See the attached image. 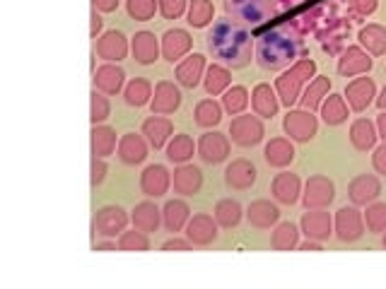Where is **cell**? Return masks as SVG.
Listing matches in <instances>:
<instances>
[{
    "instance_id": "obj_8",
    "label": "cell",
    "mask_w": 386,
    "mask_h": 289,
    "mask_svg": "<svg viewBox=\"0 0 386 289\" xmlns=\"http://www.w3.org/2000/svg\"><path fill=\"white\" fill-rule=\"evenodd\" d=\"M198 152H201V157L206 159L208 164H217L229 154V142H227V138L220 135V133H208V135L201 138Z\"/></svg>"
},
{
    "instance_id": "obj_36",
    "label": "cell",
    "mask_w": 386,
    "mask_h": 289,
    "mask_svg": "<svg viewBox=\"0 0 386 289\" xmlns=\"http://www.w3.org/2000/svg\"><path fill=\"white\" fill-rule=\"evenodd\" d=\"M229 84V73L222 66H210L206 75V89L208 94H220Z\"/></svg>"
},
{
    "instance_id": "obj_40",
    "label": "cell",
    "mask_w": 386,
    "mask_h": 289,
    "mask_svg": "<svg viewBox=\"0 0 386 289\" xmlns=\"http://www.w3.org/2000/svg\"><path fill=\"white\" fill-rule=\"evenodd\" d=\"M294 244H297V229H294L292 224H280L278 232L273 234V246H276L278 251H290Z\"/></svg>"
},
{
    "instance_id": "obj_2",
    "label": "cell",
    "mask_w": 386,
    "mask_h": 289,
    "mask_svg": "<svg viewBox=\"0 0 386 289\" xmlns=\"http://www.w3.org/2000/svg\"><path fill=\"white\" fill-rule=\"evenodd\" d=\"M126 224H128V217L119 205H106L94 215L92 229L99 237H116V234L126 229Z\"/></svg>"
},
{
    "instance_id": "obj_54",
    "label": "cell",
    "mask_w": 386,
    "mask_h": 289,
    "mask_svg": "<svg viewBox=\"0 0 386 289\" xmlns=\"http://www.w3.org/2000/svg\"><path fill=\"white\" fill-rule=\"evenodd\" d=\"M94 251H116V244H111V241H104V244H94Z\"/></svg>"
},
{
    "instance_id": "obj_28",
    "label": "cell",
    "mask_w": 386,
    "mask_h": 289,
    "mask_svg": "<svg viewBox=\"0 0 386 289\" xmlns=\"http://www.w3.org/2000/svg\"><path fill=\"white\" fill-rule=\"evenodd\" d=\"M302 227L307 232V237L312 239H326L331 234V219L326 212H309L302 219Z\"/></svg>"
},
{
    "instance_id": "obj_10",
    "label": "cell",
    "mask_w": 386,
    "mask_h": 289,
    "mask_svg": "<svg viewBox=\"0 0 386 289\" xmlns=\"http://www.w3.org/2000/svg\"><path fill=\"white\" fill-rule=\"evenodd\" d=\"M96 53H99L101 58H106V61H123L128 53V41L126 36L121 34V31H106L104 36L99 39V44H96Z\"/></svg>"
},
{
    "instance_id": "obj_55",
    "label": "cell",
    "mask_w": 386,
    "mask_h": 289,
    "mask_svg": "<svg viewBox=\"0 0 386 289\" xmlns=\"http://www.w3.org/2000/svg\"><path fill=\"white\" fill-rule=\"evenodd\" d=\"M379 128H382V135L386 138V114L382 116V119H379Z\"/></svg>"
},
{
    "instance_id": "obj_48",
    "label": "cell",
    "mask_w": 386,
    "mask_h": 289,
    "mask_svg": "<svg viewBox=\"0 0 386 289\" xmlns=\"http://www.w3.org/2000/svg\"><path fill=\"white\" fill-rule=\"evenodd\" d=\"M186 8V0H159V10L167 20H176Z\"/></svg>"
},
{
    "instance_id": "obj_49",
    "label": "cell",
    "mask_w": 386,
    "mask_h": 289,
    "mask_svg": "<svg viewBox=\"0 0 386 289\" xmlns=\"http://www.w3.org/2000/svg\"><path fill=\"white\" fill-rule=\"evenodd\" d=\"M106 176V164L104 157H92V186H99Z\"/></svg>"
},
{
    "instance_id": "obj_9",
    "label": "cell",
    "mask_w": 386,
    "mask_h": 289,
    "mask_svg": "<svg viewBox=\"0 0 386 289\" xmlns=\"http://www.w3.org/2000/svg\"><path fill=\"white\" fill-rule=\"evenodd\" d=\"M191 48V36L189 31L184 29H169L167 34L162 36V51H164V58L167 61H179V58H184L186 53H189Z\"/></svg>"
},
{
    "instance_id": "obj_38",
    "label": "cell",
    "mask_w": 386,
    "mask_h": 289,
    "mask_svg": "<svg viewBox=\"0 0 386 289\" xmlns=\"http://www.w3.org/2000/svg\"><path fill=\"white\" fill-rule=\"evenodd\" d=\"M352 144H355L357 149H369L374 144V128L372 123L367 121H357L355 126H352Z\"/></svg>"
},
{
    "instance_id": "obj_37",
    "label": "cell",
    "mask_w": 386,
    "mask_h": 289,
    "mask_svg": "<svg viewBox=\"0 0 386 289\" xmlns=\"http://www.w3.org/2000/svg\"><path fill=\"white\" fill-rule=\"evenodd\" d=\"M213 20V5L210 0H191L189 8V22L193 27H206Z\"/></svg>"
},
{
    "instance_id": "obj_57",
    "label": "cell",
    "mask_w": 386,
    "mask_h": 289,
    "mask_svg": "<svg viewBox=\"0 0 386 289\" xmlns=\"http://www.w3.org/2000/svg\"><path fill=\"white\" fill-rule=\"evenodd\" d=\"M384 244H386V237H384Z\"/></svg>"
},
{
    "instance_id": "obj_51",
    "label": "cell",
    "mask_w": 386,
    "mask_h": 289,
    "mask_svg": "<svg viewBox=\"0 0 386 289\" xmlns=\"http://www.w3.org/2000/svg\"><path fill=\"white\" fill-rule=\"evenodd\" d=\"M374 167L382 171V174H386V144L384 147H379L377 154H374Z\"/></svg>"
},
{
    "instance_id": "obj_42",
    "label": "cell",
    "mask_w": 386,
    "mask_h": 289,
    "mask_svg": "<svg viewBox=\"0 0 386 289\" xmlns=\"http://www.w3.org/2000/svg\"><path fill=\"white\" fill-rule=\"evenodd\" d=\"M119 249L121 251H148L150 241L141 229H138V232H126V234H121V239H119Z\"/></svg>"
},
{
    "instance_id": "obj_6",
    "label": "cell",
    "mask_w": 386,
    "mask_h": 289,
    "mask_svg": "<svg viewBox=\"0 0 386 289\" xmlns=\"http://www.w3.org/2000/svg\"><path fill=\"white\" fill-rule=\"evenodd\" d=\"M171 184L169 179V171L162 167V164H152V167H148L143 171V179H141V188L145 195L150 198H159L164 195Z\"/></svg>"
},
{
    "instance_id": "obj_30",
    "label": "cell",
    "mask_w": 386,
    "mask_h": 289,
    "mask_svg": "<svg viewBox=\"0 0 386 289\" xmlns=\"http://www.w3.org/2000/svg\"><path fill=\"white\" fill-rule=\"evenodd\" d=\"M292 157H294V149L287 140H271L268 142V147H266L268 164H273V167H285V164L292 162Z\"/></svg>"
},
{
    "instance_id": "obj_31",
    "label": "cell",
    "mask_w": 386,
    "mask_h": 289,
    "mask_svg": "<svg viewBox=\"0 0 386 289\" xmlns=\"http://www.w3.org/2000/svg\"><path fill=\"white\" fill-rule=\"evenodd\" d=\"M167 157L169 162L184 164L186 159L193 157V140L189 135H174V140L167 144Z\"/></svg>"
},
{
    "instance_id": "obj_7",
    "label": "cell",
    "mask_w": 386,
    "mask_h": 289,
    "mask_svg": "<svg viewBox=\"0 0 386 289\" xmlns=\"http://www.w3.org/2000/svg\"><path fill=\"white\" fill-rule=\"evenodd\" d=\"M133 48V58L143 66H150V63L157 61V53H159V44H157V36L152 31H138L131 41Z\"/></svg>"
},
{
    "instance_id": "obj_5",
    "label": "cell",
    "mask_w": 386,
    "mask_h": 289,
    "mask_svg": "<svg viewBox=\"0 0 386 289\" xmlns=\"http://www.w3.org/2000/svg\"><path fill=\"white\" fill-rule=\"evenodd\" d=\"M229 133H232V140L239 144H256L264 138V126H261L259 119L254 116H239V119L232 121L229 126Z\"/></svg>"
},
{
    "instance_id": "obj_22",
    "label": "cell",
    "mask_w": 386,
    "mask_h": 289,
    "mask_svg": "<svg viewBox=\"0 0 386 289\" xmlns=\"http://www.w3.org/2000/svg\"><path fill=\"white\" fill-rule=\"evenodd\" d=\"M189 205L184 200H169L162 210V217H164V227L169 232H179L186 222H189Z\"/></svg>"
},
{
    "instance_id": "obj_17",
    "label": "cell",
    "mask_w": 386,
    "mask_h": 289,
    "mask_svg": "<svg viewBox=\"0 0 386 289\" xmlns=\"http://www.w3.org/2000/svg\"><path fill=\"white\" fill-rule=\"evenodd\" d=\"M285 131L297 140H309L316 133V121L312 114H304V111H294L285 119Z\"/></svg>"
},
{
    "instance_id": "obj_50",
    "label": "cell",
    "mask_w": 386,
    "mask_h": 289,
    "mask_svg": "<svg viewBox=\"0 0 386 289\" xmlns=\"http://www.w3.org/2000/svg\"><path fill=\"white\" fill-rule=\"evenodd\" d=\"M191 244L189 241H181V239H169L162 244V251H189Z\"/></svg>"
},
{
    "instance_id": "obj_3",
    "label": "cell",
    "mask_w": 386,
    "mask_h": 289,
    "mask_svg": "<svg viewBox=\"0 0 386 289\" xmlns=\"http://www.w3.org/2000/svg\"><path fill=\"white\" fill-rule=\"evenodd\" d=\"M312 73H314V63L312 61H302V63H297V66H294L287 75H283V77L278 80V89H280L283 101H285V104H292V101L297 99L299 84H302Z\"/></svg>"
},
{
    "instance_id": "obj_26",
    "label": "cell",
    "mask_w": 386,
    "mask_h": 289,
    "mask_svg": "<svg viewBox=\"0 0 386 289\" xmlns=\"http://www.w3.org/2000/svg\"><path fill=\"white\" fill-rule=\"evenodd\" d=\"M273 193L280 202H294L299 193V179L294 174H280L276 181H273Z\"/></svg>"
},
{
    "instance_id": "obj_41",
    "label": "cell",
    "mask_w": 386,
    "mask_h": 289,
    "mask_svg": "<svg viewBox=\"0 0 386 289\" xmlns=\"http://www.w3.org/2000/svg\"><path fill=\"white\" fill-rule=\"evenodd\" d=\"M345 104H343L341 96H329L324 104V119L326 123H331V126H336V123L345 121Z\"/></svg>"
},
{
    "instance_id": "obj_53",
    "label": "cell",
    "mask_w": 386,
    "mask_h": 289,
    "mask_svg": "<svg viewBox=\"0 0 386 289\" xmlns=\"http://www.w3.org/2000/svg\"><path fill=\"white\" fill-rule=\"evenodd\" d=\"M101 29V17L96 15V10H92V29H90V34L96 36V31Z\"/></svg>"
},
{
    "instance_id": "obj_34",
    "label": "cell",
    "mask_w": 386,
    "mask_h": 289,
    "mask_svg": "<svg viewBox=\"0 0 386 289\" xmlns=\"http://www.w3.org/2000/svg\"><path fill=\"white\" fill-rule=\"evenodd\" d=\"M254 109H256V114H259V116H273V114H276L278 104H276V96H273L268 84H259V87H256V92H254Z\"/></svg>"
},
{
    "instance_id": "obj_43",
    "label": "cell",
    "mask_w": 386,
    "mask_h": 289,
    "mask_svg": "<svg viewBox=\"0 0 386 289\" xmlns=\"http://www.w3.org/2000/svg\"><path fill=\"white\" fill-rule=\"evenodd\" d=\"M128 15H131L133 20H138V22H145V20H150L155 15V0H128Z\"/></svg>"
},
{
    "instance_id": "obj_16",
    "label": "cell",
    "mask_w": 386,
    "mask_h": 289,
    "mask_svg": "<svg viewBox=\"0 0 386 289\" xmlns=\"http://www.w3.org/2000/svg\"><path fill=\"white\" fill-rule=\"evenodd\" d=\"M123 77L126 75H123L119 66H101L94 73V87L106 94H119L123 87Z\"/></svg>"
},
{
    "instance_id": "obj_14",
    "label": "cell",
    "mask_w": 386,
    "mask_h": 289,
    "mask_svg": "<svg viewBox=\"0 0 386 289\" xmlns=\"http://www.w3.org/2000/svg\"><path fill=\"white\" fill-rule=\"evenodd\" d=\"M224 179H227V186L244 191L256 181V169L246 159H237V162H232L227 167V171H224Z\"/></svg>"
},
{
    "instance_id": "obj_18",
    "label": "cell",
    "mask_w": 386,
    "mask_h": 289,
    "mask_svg": "<svg viewBox=\"0 0 386 289\" xmlns=\"http://www.w3.org/2000/svg\"><path fill=\"white\" fill-rule=\"evenodd\" d=\"M334 200V184L326 179H321V176H316L307 184V193H304V202H307V207H321V205H329V202Z\"/></svg>"
},
{
    "instance_id": "obj_21",
    "label": "cell",
    "mask_w": 386,
    "mask_h": 289,
    "mask_svg": "<svg viewBox=\"0 0 386 289\" xmlns=\"http://www.w3.org/2000/svg\"><path fill=\"white\" fill-rule=\"evenodd\" d=\"M133 224H136V229H141V232H155V229L159 227V210L155 202H141V205H136V210H133Z\"/></svg>"
},
{
    "instance_id": "obj_33",
    "label": "cell",
    "mask_w": 386,
    "mask_h": 289,
    "mask_svg": "<svg viewBox=\"0 0 386 289\" xmlns=\"http://www.w3.org/2000/svg\"><path fill=\"white\" fill-rule=\"evenodd\" d=\"M215 219L222 227H237L241 219V207L237 200H220L215 207Z\"/></svg>"
},
{
    "instance_id": "obj_15",
    "label": "cell",
    "mask_w": 386,
    "mask_h": 289,
    "mask_svg": "<svg viewBox=\"0 0 386 289\" xmlns=\"http://www.w3.org/2000/svg\"><path fill=\"white\" fill-rule=\"evenodd\" d=\"M203 68H206V58L193 53V56L184 58L176 68V80H179L184 87H196L198 80L203 77Z\"/></svg>"
},
{
    "instance_id": "obj_39",
    "label": "cell",
    "mask_w": 386,
    "mask_h": 289,
    "mask_svg": "<svg viewBox=\"0 0 386 289\" xmlns=\"http://www.w3.org/2000/svg\"><path fill=\"white\" fill-rule=\"evenodd\" d=\"M362 44L372 48V53H384L386 51V29L382 27H367V29L360 34Z\"/></svg>"
},
{
    "instance_id": "obj_1",
    "label": "cell",
    "mask_w": 386,
    "mask_h": 289,
    "mask_svg": "<svg viewBox=\"0 0 386 289\" xmlns=\"http://www.w3.org/2000/svg\"><path fill=\"white\" fill-rule=\"evenodd\" d=\"M208 48L227 63H232V66H244L251 53L246 31L229 22H220L213 27V31L208 34Z\"/></svg>"
},
{
    "instance_id": "obj_13",
    "label": "cell",
    "mask_w": 386,
    "mask_h": 289,
    "mask_svg": "<svg viewBox=\"0 0 386 289\" xmlns=\"http://www.w3.org/2000/svg\"><path fill=\"white\" fill-rule=\"evenodd\" d=\"M186 234H189V241H193V244L206 246V244H210V241H215L217 229H215V222L208 215H196L193 219H189Z\"/></svg>"
},
{
    "instance_id": "obj_29",
    "label": "cell",
    "mask_w": 386,
    "mask_h": 289,
    "mask_svg": "<svg viewBox=\"0 0 386 289\" xmlns=\"http://www.w3.org/2000/svg\"><path fill=\"white\" fill-rule=\"evenodd\" d=\"M123 96H126L128 106H143V104H148L150 96H152V87H150L148 80L136 77V80H131V82L126 84V92H123Z\"/></svg>"
},
{
    "instance_id": "obj_25",
    "label": "cell",
    "mask_w": 386,
    "mask_h": 289,
    "mask_svg": "<svg viewBox=\"0 0 386 289\" xmlns=\"http://www.w3.org/2000/svg\"><path fill=\"white\" fill-rule=\"evenodd\" d=\"M377 195H379L377 179H372V176H360V179L352 181V186H350L352 202H357V205H364V202L374 200Z\"/></svg>"
},
{
    "instance_id": "obj_12",
    "label": "cell",
    "mask_w": 386,
    "mask_h": 289,
    "mask_svg": "<svg viewBox=\"0 0 386 289\" xmlns=\"http://www.w3.org/2000/svg\"><path fill=\"white\" fill-rule=\"evenodd\" d=\"M119 157L123 164H141L143 159L148 157V144H145L141 135L128 133V135H123L119 142Z\"/></svg>"
},
{
    "instance_id": "obj_4",
    "label": "cell",
    "mask_w": 386,
    "mask_h": 289,
    "mask_svg": "<svg viewBox=\"0 0 386 289\" xmlns=\"http://www.w3.org/2000/svg\"><path fill=\"white\" fill-rule=\"evenodd\" d=\"M179 104H181V92L171 82H159L155 87V96L150 99V109L157 116L174 114L179 109Z\"/></svg>"
},
{
    "instance_id": "obj_35",
    "label": "cell",
    "mask_w": 386,
    "mask_h": 289,
    "mask_svg": "<svg viewBox=\"0 0 386 289\" xmlns=\"http://www.w3.org/2000/svg\"><path fill=\"white\" fill-rule=\"evenodd\" d=\"M220 119H222V114H220V106L213 99H206V101H201V104L196 106V123L198 126H203V128L217 126Z\"/></svg>"
},
{
    "instance_id": "obj_45",
    "label": "cell",
    "mask_w": 386,
    "mask_h": 289,
    "mask_svg": "<svg viewBox=\"0 0 386 289\" xmlns=\"http://www.w3.org/2000/svg\"><path fill=\"white\" fill-rule=\"evenodd\" d=\"M326 89H329V80H324V77L314 80V82L309 84L307 92H304V106H307V109H312V106L319 104L321 96H324Z\"/></svg>"
},
{
    "instance_id": "obj_19",
    "label": "cell",
    "mask_w": 386,
    "mask_h": 289,
    "mask_svg": "<svg viewBox=\"0 0 386 289\" xmlns=\"http://www.w3.org/2000/svg\"><path fill=\"white\" fill-rule=\"evenodd\" d=\"M201 184H203V176L196 167L184 164V167H179L174 171V191L181 193V195H193V193H198Z\"/></svg>"
},
{
    "instance_id": "obj_20",
    "label": "cell",
    "mask_w": 386,
    "mask_h": 289,
    "mask_svg": "<svg viewBox=\"0 0 386 289\" xmlns=\"http://www.w3.org/2000/svg\"><path fill=\"white\" fill-rule=\"evenodd\" d=\"M360 234H362V219L357 215V210L343 207L338 212V237L343 241H355Z\"/></svg>"
},
{
    "instance_id": "obj_47",
    "label": "cell",
    "mask_w": 386,
    "mask_h": 289,
    "mask_svg": "<svg viewBox=\"0 0 386 289\" xmlns=\"http://www.w3.org/2000/svg\"><path fill=\"white\" fill-rule=\"evenodd\" d=\"M367 227L374 229V232H382L386 227V205H374L367 212Z\"/></svg>"
},
{
    "instance_id": "obj_23",
    "label": "cell",
    "mask_w": 386,
    "mask_h": 289,
    "mask_svg": "<svg viewBox=\"0 0 386 289\" xmlns=\"http://www.w3.org/2000/svg\"><path fill=\"white\" fill-rule=\"evenodd\" d=\"M372 96H374V84H372V80H367V77L355 80V82L348 87V101H350L352 109H357V111H362L364 106L372 101Z\"/></svg>"
},
{
    "instance_id": "obj_11",
    "label": "cell",
    "mask_w": 386,
    "mask_h": 289,
    "mask_svg": "<svg viewBox=\"0 0 386 289\" xmlns=\"http://www.w3.org/2000/svg\"><path fill=\"white\" fill-rule=\"evenodd\" d=\"M171 131H174V128H171V121L164 119V116H157V114L143 123V135L148 138V142L152 144L155 149L167 144V140L171 138Z\"/></svg>"
},
{
    "instance_id": "obj_27",
    "label": "cell",
    "mask_w": 386,
    "mask_h": 289,
    "mask_svg": "<svg viewBox=\"0 0 386 289\" xmlns=\"http://www.w3.org/2000/svg\"><path fill=\"white\" fill-rule=\"evenodd\" d=\"M276 219H278V207L276 205H271L268 200L251 202V207H249V222L251 224L266 229V227H271Z\"/></svg>"
},
{
    "instance_id": "obj_56",
    "label": "cell",
    "mask_w": 386,
    "mask_h": 289,
    "mask_svg": "<svg viewBox=\"0 0 386 289\" xmlns=\"http://www.w3.org/2000/svg\"><path fill=\"white\" fill-rule=\"evenodd\" d=\"M379 106H382V109H386V87H384V92H382V99H379Z\"/></svg>"
},
{
    "instance_id": "obj_24",
    "label": "cell",
    "mask_w": 386,
    "mask_h": 289,
    "mask_svg": "<svg viewBox=\"0 0 386 289\" xmlns=\"http://www.w3.org/2000/svg\"><path fill=\"white\" fill-rule=\"evenodd\" d=\"M116 149V133L106 126H94L92 131V154L94 157H109Z\"/></svg>"
},
{
    "instance_id": "obj_32",
    "label": "cell",
    "mask_w": 386,
    "mask_h": 289,
    "mask_svg": "<svg viewBox=\"0 0 386 289\" xmlns=\"http://www.w3.org/2000/svg\"><path fill=\"white\" fill-rule=\"evenodd\" d=\"M369 66H372V61L364 56L360 48H350V51L345 53V58L341 61V73L343 75H357V73L369 71Z\"/></svg>"
},
{
    "instance_id": "obj_46",
    "label": "cell",
    "mask_w": 386,
    "mask_h": 289,
    "mask_svg": "<svg viewBox=\"0 0 386 289\" xmlns=\"http://www.w3.org/2000/svg\"><path fill=\"white\" fill-rule=\"evenodd\" d=\"M104 119H109V99L101 96L99 92H92V123H101Z\"/></svg>"
},
{
    "instance_id": "obj_44",
    "label": "cell",
    "mask_w": 386,
    "mask_h": 289,
    "mask_svg": "<svg viewBox=\"0 0 386 289\" xmlns=\"http://www.w3.org/2000/svg\"><path fill=\"white\" fill-rule=\"evenodd\" d=\"M246 101H249L246 89L244 87H232L227 94H224V109H227L229 114H239V111H244Z\"/></svg>"
},
{
    "instance_id": "obj_52",
    "label": "cell",
    "mask_w": 386,
    "mask_h": 289,
    "mask_svg": "<svg viewBox=\"0 0 386 289\" xmlns=\"http://www.w3.org/2000/svg\"><path fill=\"white\" fill-rule=\"evenodd\" d=\"M92 3H94V10H104V13H111V10H116L119 0H92Z\"/></svg>"
}]
</instances>
